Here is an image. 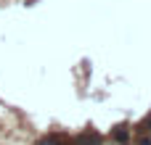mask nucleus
Here are the masks:
<instances>
[{
	"mask_svg": "<svg viewBox=\"0 0 151 145\" xmlns=\"http://www.w3.org/2000/svg\"><path fill=\"white\" fill-rule=\"evenodd\" d=\"M141 145H151V140H141Z\"/></svg>",
	"mask_w": 151,
	"mask_h": 145,
	"instance_id": "obj_4",
	"label": "nucleus"
},
{
	"mask_svg": "<svg viewBox=\"0 0 151 145\" xmlns=\"http://www.w3.org/2000/svg\"><path fill=\"white\" fill-rule=\"evenodd\" d=\"M37 145H69V143L64 137H58V135H48V137H42Z\"/></svg>",
	"mask_w": 151,
	"mask_h": 145,
	"instance_id": "obj_2",
	"label": "nucleus"
},
{
	"mask_svg": "<svg viewBox=\"0 0 151 145\" xmlns=\"http://www.w3.org/2000/svg\"><path fill=\"white\" fill-rule=\"evenodd\" d=\"M114 137H117L119 143H125V140H127V132H125V127H119V129L114 132Z\"/></svg>",
	"mask_w": 151,
	"mask_h": 145,
	"instance_id": "obj_3",
	"label": "nucleus"
},
{
	"mask_svg": "<svg viewBox=\"0 0 151 145\" xmlns=\"http://www.w3.org/2000/svg\"><path fill=\"white\" fill-rule=\"evenodd\" d=\"M74 145H104V140H101V135H98V132L88 129V132H82V135H77V137H74Z\"/></svg>",
	"mask_w": 151,
	"mask_h": 145,
	"instance_id": "obj_1",
	"label": "nucleus"
}]
</instances>
